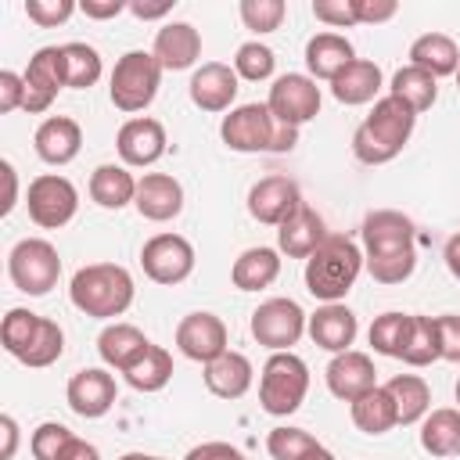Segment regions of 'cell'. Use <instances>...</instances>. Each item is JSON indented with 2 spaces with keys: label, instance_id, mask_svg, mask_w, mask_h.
<instances>
[{
  "label": "cell",
  "instance_id": "21",
  "mask_svg": "<svg viewBox=\"0 0 460 460\" xmlns=\"http://www.w3.org/2000/svg\"><path fill=\"white\" fill-rule=\"evenodd\" d=\"M305 331H309L313 345H320V349H327V352L338 356V352H349V345L356 341L359 323H356V313H352L349 305L327 302V305H320V309L309 316Z\"/></svg>",
  "mask_w": 460,
  "mask_h": 460
},
{
  "label": "cell",
  "instance_id": "60",
  "mask_svg": "<svg viewBox=\"0 0 460 460\" xmlns=\"http://www.w3.org/2000/svg\"><path fill=\"white\" fill-rule=\"evenodd\" d=\"M122 460H158V456H147V453H126Z\"/></svg>",
  "mask_w": 460,
  "mask_h": 460
},
{
  "label": "cell",
  "instance_id": "10",
  "mask_svg": "<svg viewBox=\"0 0 460 460\" xmlns=\"http://www.w3.org/2000/svg\"><path fill=\"white\" fill-rule=\"evenodd\" d=\"M140 266L155 284H183L194 273V244L180 234H155L140 248Z\"/></svg>",
  "mask_w": 460,
  "mask_h": 460
},
{
  "label": "cell",
  "instance_id": "37",
  "mask_svg": "<svg viewBox=\"0 0 460 460\" xmlns=\"http://www.w3.org/2000/svg\"><path fill=\"white\" fill-rule=\"evenodd\" d=\"M410 331H413V316H410V313H381V316L370 323V345H374V352H381V356L402 359L406 341H410Z\"/></svg>",
  "mask_w": 460,
  "mask_h": 460
},
{
  "label": "cell",
  "instance_id": "54",
  "mask_svg": "<svg viewBox=\"0 0 460 460\" xmlns=\"http://www.w3.org/2000/svg\"><path fill=\"white\" fill-rule=\"evenodd\" d=\"M58 460H101V453H97V446H90L86 438L72 435V438H68V446L61 449V456H58Z\"/></svg>",
  "mask_w": 460,
  "mask_h": 460
},
{
  "label": "cell",
  "instance_id": "5",
  "mask_svg": "<svg viewBox=\"0 0 460 460\" xmlns=\"http://www.w3.org/2000/svg\"><path fill=\"white\" fill-rule=\"evenodd\" d=\"M309 392V367L295 352H273L262 363L259 377V406L270 417H288L305 402Z\"/></svg>",
  "mask_w": 460,
  "mask_h": 460
},
{
  "label": "cell",
  "instance_id": "6",
  "mask_svg": "<svg viewBox=\"0 0 460 460\" xmlns=\"http://www.w3.org/2000/svg\"><path fill=\"white\" fill-rule=\"evenodd\" d=\"M162 86V65L155 54L147 50H129L115 61V72H111V86H108V97L119 111L133 115V111H144L155 93Z\"/></svg>",
  "mask_w": 460,
  "mask_h": 460
},
{
  "label": "cell",
  "instance_id": "2",
  "mask_svg": "<svg viewBox=\"0 0 460 460\" xmlns=\"http://www.w3.org/2000/svg\"><path fill=\"white\" fill-rule=\"evenodd\" d=\"M133 277L126 266L115 262H90L83 266L72 284H68V298L79 313L93 316V320H111L122 316L133 305Z\"/></svg>",
  "mask_w": 460,
  "mask_h": 460
},
{
  "label": "cell",
  "instance_id": "38",
  "mask_svg": "<svg viewBox=\"0 0 460 460\" xmlns=\"http://www.w3.org/2000/svg\"><path fill=\"white\" fill-rule=\"evenodd\" d=\"M61 352H65V331H61L54 320L40 316V327H36V334L29 338V345H25V352L18 356V363H25V367H50V363H58Z\"/></svg>",
  "mask_w": 460,
  "mask_h": 460
},
{
  "label": "cell",
  "instance_id": "26",
  "mask_svg": "<svg viewBox=\"0 0 460 460\" xmlns=\"http://www.w3.org/2000/svg\"><path fill=\"white\" fill-rule=\"evenodd\" d=\"M349 61H356V50L345 36L338 32H316L309 43H305V65H309V75L313 79H334Z\"/></svg>",
  "mask_w": 460,
  "mask_h": 460
},
{
  "label": "cell",
  "instance_id": "23",
  "mask_svg": "<svg viewBox=\"0 0 460 460\" xmlns=\"http://www.w3.org/2000/svg\"><path fill=\"white\" fill-rule=\"evenodd\" d=\"M162 65V72H183L201 58V36L190 22H165L155 36V50H151Z\"/></svg>",
  "mask_w": 460,
  "mask_h": 460
},
{
  "label": "cell",
  "instance_id": "35",
  "mask_svg": "<svg viewBox=\"0 0 460 460\" xmlns=\"http://www.w3.org/2000/svg\"><path fill=\"white\" fill-rule=\"evenodd\" d=\"M352 424H356L359 431H367V435H385V431H392V428L399 424L395 402H392V395H388L385 385L370 388L367 395H359V399L352 402Z\"/></svg>",
  "mask_w": 460,
  "mask_h": 460
},
{
  "label": "cell",
  "instance_id": "16",
  "mask_svg": "<svg viewBox=\"0 0 460 460\" xmlns=\"http://www.w3.org/2000/svg\"><path fill=\"white\" fill-rule=\"evenodd\" d=\"M298 205H302V190L291 176H262L248 190V212L266 226H280Z\"/></svg>",
  "mask_w": 460,
  "mask_h": 460
},
{
  "label": "cell",
  "instance_id": "30",
  "mask_svg": "<svg viewBox=\"0 0 460 460\" xmlns=\"http://www.w3.org/2000/svg\"><path fill=\"white\" fill-rule=\"evenodd\" d=\"M151 341L144 338V331L140 327H133V323H108L101 334H97V352H101V359L108 363V367H115L119 374L147 349Z\"/></svg>",
  "mask_w": 460,
  "mask_h": 460
},
{
  "label": "cell",
  "instance_id": "53",
  "mask_svg": "<svg viewBox=\"0 0 460 460\" xmlns=\"http://www.w3.org/2000/svg\"><path fill=\"white\" fill-rule=\"evenodd\" d=\"M79 11H83L86 18H115V14L129 11V4H126V0H83Z\"/></svg>",
  "mask_w": 460,
  "mask_h": 460
},
{
  "label": "cell",
  "instance_id": "33",
  "mask_svg": "<svg viewBox=\"0 0 460 460\" xmlns=\"http://www.w3.org/2000/svg\"><path fill=\"white\" fill-rule=\"evenodd\" d=\"M126 385L137 392H162L172 377V356L162 345H147L126 370H122Z\"/></svg>",
  "mask_w": 460,
  "mask_h": 460
},
{
  "label": "cell",
  "instance_id": "8",
  "mask_svg": "<svg viewBox=\"0 0 460 460\" xmlns=\"http://www.w3.org/2000/svg\"><path fill=\"white\" fill-rule=\"evenodd\" d=\"M305 323L309 316L295 298H266L252 313V338L273 352H291V345H298L305 334Z\"/></svg>",
  "mask_w": 460,
  "mask_h": 460
},
{
  "label": "cell",
  "instance_id": "41",
  "mask_svg": "<svg viewBox=\"0 0 460 460\" xmlns=\"http://www.w3.org/2000/svg\"><path fill=\"white\" fill-rule=\"evenodd\" d=\"M273 65H277L273 50H270L266 43H259V40L241 43L237 54H234V72H237V79H248V83L270 79V75H273Z\"/></svg>",
  "mask_w": 460,
  "mask_h": 460
},
{
  "label": "cell",
  "instance_id": "47",
  "mask_svg": "<svg viewBox=\"0 0 460 460\" xmlns=\"http://www.w3.org/2000/svg\"><path fill=\"white\" fill-rule=\"evenodd\" d=\"M75 11H79V4H72V0H25L29 22H36L43 29H54V25L68 22Z\"/></svg>",
  "mask_w": 460,
  "mask_h": 460
},
{
  "label": "cell",
  "instance_id": "43",
  "mask_svg": "<svg viewBox=\"0 0 460 460\" xmlns=\"http://www.w3.org/2000/svg\"><path fill=\"white\" fill-rule=\"evenodd\" d=\"M36 327H40V316H36V313H29V309H11V313L4 316V323H0V341H4V349L18 359V356L25 352V345H29V338L36 334Z\"/></svg>",
  "mask_w": 460,
  "mask_h": 460
},
{
  "label": "cell",
  "instance_id": "28",
  "mask_svg": "<svg viewBox=\"0 0 460 460\" xmlns=\"http://www.w3.org/2000/svg\"><path fill=\"white\" fill-rule=\"evenodd\" d=\"M410 65L424 68L428 75H456L460 68V50L446 32H424L410 43Z\"/></svg>",
  "mask_w": 460,
  "mask_h": 460
},
{
  "label": "cell",
  "instance_id": "51",
  "mask_svg": "<svg viewBox=\"0 0 460 460\" xmlns=\"http://www.w3.org/2000/svg\"><path fill=\"white\" fill-rule=\"evenodd\" d=\"M25 108V79L18 72H0V111Z\"/></svg>",
  "mask_w": 460,
  "mask_h": 460
},
{
  "label": "cell",
  "instance_id": "40",
  "mask_svg": "<svg viewBox=\"0 0 460 460\" xmlns=\"http://www.w3.org/2000/svg\"><path fill=\"white\" fill-rule=\"evenodd\" d=\"M65 65L72 90H90L101 79V54L90 43H65Z\"/></svg>",
  "mask_w": 460,
  "mask_h": 460
},
{
  "label": "cell",
  "instance_id": "52",
  "mask_svg": "<svg viewBox=\"0 0 460 460\" xmlns=\"http://www.w3.org/2000/svg\"><path fill=\"white\" fill-rule=\"evenodd\" d=\"M187 460H244V453L230 442H201L187 453Z\"/></svg>",
  "mask_w": 460,
  "mask_h": 460
},
{
  "label": "cell",
  "instance_id": "1",
  "mask_svg": "<svg viewBox=\"0 0 460 460\" xmlns=\"http://www.w3.org/2000/svg\"><path fill=\"white\" fill-rule=\"evenodd\" d=\"M413 126H417V111L406 101L385 93L381 101H374V111L356 126L352 155L363 165H385V162H392L406 147Z\"/></svg>",
  "mask_w": 460,
  "mask_h": 460
},
{
  "label": "cell",
  "instance_id": "48",
  "mask_svg": "<svg viewBox=\"0 0 460 460\" xmlns=\"http://www.w3.org/2000/svg\"><path fill=\"white\" fill-rule=\"evenodd\" d=\"M313 14H316V22H327L334 29L359 25L356 11H352V0H313Z\"/></svg>",
  "mask_w": 460,
  "mask_h": 460
},
{
  "label": "cell",
  "instance_id": "39",
  "mask_svg": "<svg viewBox=\"0 0 460 460\" xmlns=\"http://www.w3.org/2000/svg\"><path fill=\"white\" fill-rule=\"evenodd\" d=\"M435 359H442V352H438V323H435V316H413V331H410L402 363L428 367Z\"/></svg>",
  "mask_w": 460,
  "mask_h": 460
},
{
  "label": "cell",
  "instance_id": "29",
  "mask_svg": "<svg viewBox=\"0 0 460 460\" xmlns=\"http://www.w3.org/2000/svg\"><path fill=\"white\" fill-rule=\"evenodd\" d=\"M280 277V255L277 248H248L234 259L230 280L237 291H262Z\"/></svg>",
  "mask_w": 460,
  "mask_h": 460
},
{
  "label": "cell",
  "instance_id": "18",
  "mask_svg": "<svg viewBox=\"0 0 460 460\" xmlns=\"http://www.w3.org/2000/svg\"><path fill=\"white\" fill-rule=\"evenodd\" d=\"M327 388L334 399L341 402H356L359 395H367L370 388H377V370H374V359L367 352H338L331 363H327Z\"/></svg>",
  "mask_w": 460,
  "mask_h": 460
},
{
  "label": "cell",
  "instance_id": "36",
  "mask_svg": "<svg viewBox=\"0 0 460 460\" xmlns=\"http://www.w3.org/2000/svg\"><path fill=\"white\" fill-rule=\"evenodd\" d=\"M388 93L399 97V101H406V104L420 115V111H428V108L435 104V97H438V83H435V75H428L424 68L406 65V68H399V72L392 75V90H388Z\"/></svg>",
  "mask_w": 460,
  "mask_h": 460
},
{
  "label": "cell",
  "instance_id": "32",
  "mask_svg": "<svg viewBox=\"0 0 460 460\" xmlns=\"http://www.w3.org/2000/svg\"><path fill=\"white\" fill-rule=\"evenodd\" d=\"M420 446L424 453L431 456H460V410L453 406H442V410H431L420 424Z\"/></svg>",
  "mask_w": 460,
  "mask_h": 460
},
{
  "label": "cell",
  "instance_id": "57",
  "mask_svg": "<svg viewBox=\"0 0 460 460\" xmlns=\"http://www.w3.org/2000/svg\"><path fill=\"white\" fill-rule=\"evenodd\" d=\"M0 431H4L0 460H11V456H14V449H18V424H14V417H11V413H4V417H0Z\"/></svg>",
  "mask_w": 460,
  "mask_h": 460
},
{
  "label": "cell",
  "instance_id": "61",
  "mask_svg": "<svg viewBox=\"0 0 460 460\" xmlns=\"http://www.w3.org/2000/svg\"><path fill=\"white\" fill-rule=\"evenodd\" d=\"M456 402H460V381H456ZM456 410H460V406H456Z\"/></svg>",
  "mask_w": 460,
  "mask_h": 460
},
{
  "label": "cell",
  "instance_id": "27",
  "mask_svg": "<svg viewBox=\"0 0 460 460\" xmlns=\"http://www.w3.org/2000/svg\"><path fill=\"white\" fill-rule=\"evenodd\" d=\"M377 90H381V68H377L374 61H367V58L349 61V65L331 79V93H334V101H341V104H367V101L377 97Z\"/></svg>",
  "mask_w": 460,
  "mask_h": 460
},
{
  "label": "cell",
  "instance_id": "20",
  "mask_svg": "<svg viewBox=\"0 0 460 460\" xmlns=\"http://www.w3.org/2000/svg\"><path fill=\"white\" fill-rule=\"evenodd\" d=\"M323 241H327L323 216H320L316 208H309L305 201L277 226V248H280L288 259H309Z\"/></svg>",
  "mask_w": 460,
  "mask_h": 460
},
{
  "label": "cell",
  "instance_id": "58",
  "mask_svg": "<svg viewBox=\"0 0 460 460\" xmlns=\"http://www.w3.org/2000/svg\"><path fill=\"white\" fill-rule=\"evenodd\" d=\"M446 266H449V273L460 280V234H453V237L446 241Z\"/></svg>",
  "mask_w": 460,
  "mask_h": 460
},
{
  "label": "cell",
  "instance_id": "46",
  "mask_svg": "<svg viewBox=\"0 0 460 460\" xmlns=\"http://www.w3.org/2000/svg\"><path fill=\"white\" fill-rule=\"evenodd\" d=\"M68 438H72V431H68L65 424H58V420H43V424L32 431L29 449H32L36 460H58L61 449L68 446Z\"/></svg>",
  "mask_w": 460,
  "mask_h": 460
},
{
  "label": "cell",
  "instance_id": "45",
  "mask_svg": "<svg viewBox=\"0 0 460 460\" xmlns=\"http://www.w3.org/2000/svg\"><path fill=\"white\" fill-rule=\"evenodd\" d=\"M417 266V248L410 252H395V255H381V259H367V270L377 284H402Z\"/></svg>",
  "mask_w": 460,
  "mask_h": 460
},
{
  "label": "cell",
  "instance_id": "9",
  "mask_svg": "<svg viewBox=\"0 0 460 460\" xmlns=\"http://www.w3.org/2000/svg\"><path fill=\"white\" fill-rule=\"evenodd\" d=\"M25 205H29V219L43 230H58L65 223H72L75 208H79V190L72 187L68 176H58V172H43L29 183V194H25Z\"/></svg>",
  "mask_w": 460,
  "mask_h": 460
},
{
  "label": "cell",
  "instance_id": "17",
  "mask_svg": "<svg viewBox=\"0 0 460 460\" xmlns=\"http://www.w3.org/2000/svg\"><path fill=\"white\" fill-rule=\"evenodd\" d=\"M65 399L72 406V413L93 420V417H104L111 406H115V377L101 367H86V370H75L68 377V388H65Z\"/></svg>",
  "mask_w": 460,
  "mask_h": 460
},
{
  "label": "cell",
  "instance_id": "44",
  "mask_svg": "<svg viewBox=\"0 0 460 460\" xmlns=\"http://www.w3.org/2000/svg\"><path fill=\"white\" fill-rule=\"evenodd\" d=\"M284 14H288L284 0H241V22L252 32H273V29H280Z\"/></svg>",
  "mask_w": 460,
  "mask_h": 460
},
{
  "label": "cell",
  "instance_id": "7",
  "mask_svg": "<svg viewBox=\"0 0 460 460\" xmlns=\"http://www.w3.org/2000/svg\"><path fill=\"white\" fill-rule=\"evenodd\" d=\"M7 273L22 295H32V298L47 295L50 288H58V277H61L58 248L43 237H22L7 255Z\"/></svg>",
  "mask_w": 460,
  "mask_h": 460
},
{
  "label": "cell",
  "instance_id": "25",
  "mask_svg": "<svg viewBox=\"0 0 460 460\" xmlns=\"http://www.w3.org/2000/svg\"><path fill=\"white\" fill-rule=\"evenodd\" d=\"M252 359L244 352L226 349L219 359L205 363V388L219 399H241L252 388Z\"/></svg>",
  "mask_w": 460,
  "mask_h": 460
},
{
  "label": "cell",
  "instance_id": "4",
  "mask_svg": "<svg viewBox=\"0 0 460 460\" xmlns=\"http://www.w3.org/2000/svg\"><path fill=\"white\" fill-rule=\"evenodd\" d=\"M219 137H223V144L230 151H241V155H255V151L284 155V151H291L298 144V129L277 122L266 104L230 108V115H223Z\"/></svg>",
  "mask_w": 460,
  "mask_h": 460
},
{
  "label": "cell",
  "instance_id": "22",
  "mask_svg": "<svg viewBox=\"0 0 460 460\" xmlns=\"http://www.w3.org/2000/svg\"><path fill=\"white\" fill-rule=\"evenodd\" d=\"M32 147L47 165H68L83 147V129L68 115H50V119H43L36 126Z\"/></svg>",
  "mask_w": 460,
  "mask_h": 460
},
{
  "label": "cell",
  "instance_id": "56",
  "mask_svg": "<svg viewBox=\"0 0 460 460\" xmlns=\"http://www.w3.org/2000/svg\"><path fill=\"white\" fill-rule=\"evenodd\" d=\"M0 172H4V201H0V216H7L11 208H14V201H18V176H14V165L11 162H0Z\"/></svg>",
  "mask_w": 460,
  "mask_h": 460
},
{
  "label": "cell",
  "instance_id": "62",
  "mask_svg": "<svg viewBox=\"0 0 460 460\" xmlns=\"http://www.w3.org/2000/svg\"><path fill=\"white\" fill-rule=\"evenodd\" d=\"M456 86H460V68H456Z\"/></svg>",
  "mask_w": 460,
  "mask_h": 460
},
{
  "label": "cell",
  "instance_id": "19",
  "mask_svg": "<svg viewBox=\"0 0 460 460\" xmlns=\"http://www.w3.org/2000/svg\"><path fill=\"white\" fill-rule=\"evenodd\" d=\"M137 212L151 223H165L176 219L183 212V187L176 176L169 172H144L137 180V198H133Z\"/></svg>",
  "mask_w": 460,
  "mask_h": 460
},
{
  "label": "cell",
  "instance_id": "12",
  "mask_svg": "<svg viewBox=\"0 0 460 460\" xmlns=\"http://www.w3.org/2000/svg\"><path fill=\"white\" fill-rule=\"evenodd\" d=\"M25 111L40 115L54 104L58 90L68 86V65H65V47H40L29 58L25 68Z\"/></svg>",
  "mask_w": 460,
  "mask_h": 460
},
{
  "label": "cell",
  "instance_id": "55",
  "mask_svg": "<svg viewBox=\"0 0 460 460\" xmlns=\"http://www.w3.org/2000/svg\"><path fill=\"white\" fill-rule=\"evenodd\" d=\"M172 11V0H158V4H144V0H133L129 4V14H137L140 22H155V18H165Z\"/></svg>",
  "mask_w": 460,
  "mask_h": 460
},
{
  "label": "cell",
  "instance_id": "49",
  "mask_svg": "<svg viewBox=\"0 0 460 460\" xmlns=\"http://www.w3.org/2000/svg\"><path fill=\"white\" fill-rule=\"evenodd\" d=\"M435 323H438V352H442V359L460 363V316L446 313V316H435Z\"/></svg>",
  "mask_w": 460,
  "mask_h": 460
},
{
  "label": "cell",
  "instance_id": "13",
  "mask_svg": "<svg viewBox=\"0 0 460 460\" xmlns=\"http://www.w3.org/2000/svg\"><path fill=\"white\" fill-rule=\"evenodd\" d=\"M417 241V226L410 216L395 208H377L363 219V259H381L395 252H410Z\"/></svg>",
  "mask_w": 460,
  "mask_h": 460
},
{
  "label": "cell",
  "instance_id": "34",
  "mask_svg": "<svg viewBox=\"0 0 460 460\" xmlns=\"http://www.w3.org/2000/svg\"><path fill=\"white\" fill-rule=\"evenodd\" d=\"M388 395L395 402V413H399V424H417L428 417L431 410V392H428V381L417 377V374H395L388 385Z\"/></svg>",
  "mask_w": 460,
  "mask_h": 460
},
{
  "label": "cell",
  "instance_id": "3",
  "mask_svg": "<svg viewBox=\"0 0 460 460\" xmlns=\"http://www.w3.org/2000/svg\"><path fill=\"white\" fill-rule=\"evenodd\" d=\"M359 270H363V252L356 248V241L345 234H327V241L305 259V291L323 305L341 302L356 284Z\"/></svg>",
  "mask_w": 460,
  "mask_h": 460
},
{
  "label": "cell",
  "instance_id": "31",
  "mask_svg": "<svg viewBox=\"0 0 460 460\" xmlns=\"http://www.w3.org/2000/svg\"><path fill=\"white\" fill-rule=\"evenodd\" d=\"M90 198L101 205V208H126L133 198H137V180L126 165H97L93 176H90Z\"/></svg>",
  "mask_w": 460,
  "mask_h": 460
},
{
  "label": "cell",
  "instance_id": "15",
  "mask_svg": "<svg viewBox=\"0 0 460 460\" xmlns=\"http://www.w3.org/2000/svg\"><path fill=\"white\" fill-rule=\"evenodd\" d=\"M165 126L158 119H147V115H137V119H126L119 126V137H115V147H119V158L126 165H155L162 155H165Z\"/></svg>",
  "mask_w": 460,
  "mask_h": 460
},
{
  "label": "cell",
  "instance_id": "14",
  "mask_svg": "<svg viewBox=\"0 0 460 460\" xmlns=\"http://www.w3.org/2000/svg\"><path fill=\"white\" fill-rule=\"evenodd\" d=\"M176 349L194 363H212L226 352V323L216 313H187L176 323Z\"/></svg>",
  "mask_w": 460,
  "mask_h": 460
},
{
  "label": "cell",
  "instance_id": "59",
  "mask_svg": "<svg viewBox=\"0 0 460 460\" xmlns=\"http://www.w3.org/2000/svg\"><path fill=\"white\" fill-rule=\"evenodd\" d=\"M302 460H334V453H331V449H323V446H316V449H313V453H305Z\"/></svg>",
  "mask_w": 460,
  "mask_h": 460
},
{
  "label": "cell",
  "instance_id": "42",
  "mask_svg": "<svg viewBox=\"0 0 460 460\" xmlns=\"http://www.w3.org/2000/svg\"><path fill=\"white\" fill-rule=\"evenodd\" d=\"M316 446H320V442H316L305 428H291V424L273 428V431L266 435V449H270L273 460H302V456L313 453Z\"/></svg>",
  "mask_w": 460,
  "mask_h": 460
},
{
  "label": "cell",
  "instance_id": "24",
  "mask_svg": "<svg viewBox=\"0 0 460 460\" xmlns=\"http://www.w3.org/2000/svg\"><path fill=\"white\" fill-rule=\"evenodd\" d=\"M237 97V72L223 61H205L190 75V101L201 111H226Z\"/></svg>",
  "mask_w": 460,
  "mask_h": 460
},
{
  "label": "cell",
  "instance_id": "50",
  "mask_svg": "<svg viewBox=\"0 0 460 460\" xmlns=\"http://www.w3.org/2000/svg\"><path fill=\"white\" fill-rule=\"evenodd\" d=\"M352 11H356V22L359 25H377V22L395 18L399 4L395 0H352Z\"/></svg>",
  "mask_w": 460,
  "mask_h": 460
},
{
  "label": "cell",
  "instance_id": "11",
  "mask_svg": "<svg viewBox=\"0 0 460 460\" xmlns=\"http://www.w3.org/2000/svg\"><path fill=\"white\" fill-rule=\"evenodd\" d=\"M266 108L273 111L277 122L298 129V126H305L309 119H316V111H320V86H316L313 75L288 72V75H280V79L270 86Z\"/></svg>",
  "mask_w": 460,
  "mask_h": 460
},
{
  "label": "cell",
  "instance_id": "63",
  "mask_svg": "<svg viewBox=\"0 0 460 460\" xmlns=\"http://www.w3.org/2000/svg\"><path fill=\"white\" fill-rule=\"evenodd\" d=\"M158 460H162V456H158Z\"/></svg>",
  "mask_w": 460,
  "mask_h": 460
}]
</instances>
